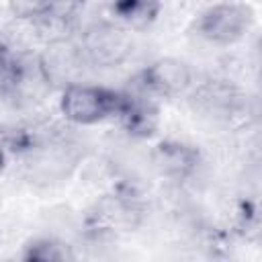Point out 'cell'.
<instances>
[{"mask_svg": "<svg viewBox=\"0 0 262 262\" xmlns=\"http://www.w3.org/2000/svg\"><path fill=\"white\" fill-rule=\"evenodd\" d=\"M145 199L135 182H121L90 205L82 217V235L88 242H106L135 231L145 221Z\"/></svg>", "mask_w": 262, "mask_h": 262, "instance_id": "obj_1", "label": "cell"}, {"mask_svg": "<svg viewBox=\"0 0 262 262\" xmlns=\"http://www.w3.org/2000/svg\"><path fill=\"white\" fill-rule=\"evenodd\" d=\"M23 170L35 186H57L74 176L84 160V147L63 131H49L23 158Z\"/></svg>", "mask_w": 262, "mask_h": 262, "instance_id": "obj_2", "label": "cell"}, {"mask_svg": "<svg viewBox=\"0 0 262 262\" xmlns=\"http://www.w3.org/2000/svg\"><path fill=\"white\" fill-rule=\"evenodd\" d=\"M123 90H115L100 84L74 82L61 88L59 115L63 121L76 127L98 125L106 119H115L121 104Z\"/></svg>", "mask_w": 262, "mask_h": 262, "instance_id": "obj_3", "label": "cell"}, {"mask_svg": "<svg viewBox=\"0 0 262 262\" xmlns=\"http://www.w3.org/2000/svg\"><path fill=\"white\" fill-rule=\"evenodd\" d=\"M133 31L125 29L115 20H96L84 27L78 35V49L86 61V66L94 68H119L125 63L133 49Z\"/></svg>", "mask_w": 262, "mask_h": 262, "instance_id": "obj_4", "label": "cell"}, {"mask_svg": "<svg viewBox=\"0 0 262 262\" xmlns=\"http://www.w3.org/2000/svg\"><path fill=\"white\" fill-rule=\"evenodd\" d=\"M254 20L256 14L250 4L223 0L199 12L194 20V33L211 45L227 47L242 41L254 27Z\"/></svg>", "mask_w": 262, "mask_h": 262, "instance_id": "obj_5", "label": "cell"}, {"mask_svg": "<svg viewBox=\"0 0 262 262\" xmlns=\"http://www.w3.org/2000/svg\"><path fill=\"white\" fill-rule=\"evenodd\" d=\"M194 70L180 57H158L143 66L131 82L133 90H139L151 98H180L194 86Z\"/></svg>", "mask_w": 262, "mask_h": 262, "instance_id": "obj_6", "label": "cell"}, {"mask_svg": "<svg viewBox=\"0 0 262 262\" xmlns=\"http://www.w3.org/2000/svg\"><path fill=\"white\" fill-rule=\"evenodd\" d=\"M188 102L194 113L223 123L239 119L248 108V100L239 88L221 78H209L199 84L194 82L188 92Z\"/></svg>", "mask_w": 262, "mask_h": 262, "instance_id": "obj_7", "label": "cell"}, {"mask_svg": "<svg viewBox=\"0 0 262 262\" xmlns=\"http://www.w3.org/2000/svg\"><path fill=\"white\" fill-rule=\"evenodd\" d=\"M149 162L162 178L182 184L196 176V172L203 166V154L196 145L188 141L168 137L154 145Z\"/></svg>", "mask_w": 262, "mask_h": 262, "instance_id": "obj_8", "label": "cell"}, {"mask_svg": "<svg viewBox=\"0 0 262 262\" xmlns=\"http://www.w3.org/2000/svg\"><path fill=\"white\" fill-rule=\"evenodd\" d=\"M115 119L119 121V127L127 133V137L137 141L151 139L158 133L162 123L158 98H151L133 88L123 90L121 104Z\"/></svg>", "mask_w": 262, "mask_h": 262, "instance_id": "obj_9", "label": "cell"}, {"mask_svg": "<svg viewBox=\"0 0 262 262\" xmlns=\"http://www.w3.org/2000/svg\"><path fill=\"white\" fill-rule=\"evenodd\" d=\"M37 59L51 88H63L68 84L80 82L78 74L86 66L78 49V43H72V41L45 45L43 51L37 53Z\"/></svg>", "mask_w": 262, "mask_h": 262, "instance_id": "obj_10", "label": "cell"}, {"mask_svg": "<svg viewBox=\"0 0 262 262\" xmlns=\"http://www.w3.org/2000/svg\"><path fill=\"white\" fill-rule=\"evenodd\" d=\"M29 25L31 37L39 43L45 45H53V43H63V41H72L76 31H78V14H70V12H61L55 8L45 10L43 14H39L33 20H25Z\"/></svg>", "mask_w": 262, "mask_h": 262, "instance_id": "obj_11", "label": "cell"}, {"mask_svg": "<svg viewBox=\"0 0 262 262\" xmlns=\"http://www.w3.org/2000/svg\"><path fill=\"white\" fill-rule=\"evenodd\" d=\"M162 6L164 0H111V14L129 31H145L158 20Z\"/></svg>", "mask_w": 262, "mask_h": 262, "instance_id": "obj_12", "label": "cell"}, {"mask_svg": "<svg viewBox=\"0 0 262 262\" xmlns=\"http://www.w3.org/2000/svg\"><path fill=\"white\" fill-rule=\"evenodd\" d=\"M20 258L27 262H66L76 260L78 254L72 244L57 235H37L23 246Z\"/></svg>", "mask_w": 262, "mask_h": 262, "instance_id": "obj_13", "label": "cell"}, {"mask_svg": "<svg viewBox=\"0 0 262 262\" xmlns=\"http://www.w3.org/2000/svg\"><path fill=\"white\" fill-rule=\"evenodd\" d=\"M233 231L246 239H252L260 231V213L258 205L254 201H239L235 207V217H233Z\"/></svg>", "mask_w": 262, "mask_h": 262, "instance_id": "obj_14", "label": "cell"}, {"mask_svg": "<svg viewBox=\"0 0 262 262\" xmlns=\"http://www.w3.org/2000/svg\"><path fill=\"white\" fill-rule=\"evenodd\" d=\"M8 8L16 20H33L49 10V0H8Z\"/></svg>", "mask_w": 262, "mask_h": 262, "instance_id": "obj_15", "label": "cell"}, {"mask_svg": "<svg viewBox=\"0 0 262 262\" xmlns=\"http://www.w3.org/2000/svg\"><path fill=\"white\" fill-rule=\"evenodd\" d=\"M12 76H14V51L8 47H0V98L8 96Z\"/></svg>", "mask_w": 262, "mask_h": 262, "instance_id": "obj_16", "label": "cell"}, {"mask_svg": "<svg viewBox=\"0 0 262 262\" xmlns=\"http://www.w3.org/2000/svg\"><path fill=\"white\" fill-rule=\"evenodd\" d=\"M84 4H86V0H49V8L70 12V14H80Z\"/></svg>", "mask_w": 262, "mask_h": 262, "instance_id": "obj_17", "label": "cell"}, {"mask_svg": "<svg viewBox=\"0 0 262 262\" xmlns=\"http://www.w3.org/2000/svg\"><path fill=\"white\" fill-rule=\"evenodd\" d=\"M8 160H10V156H8V154H6V151H4L2 147H0V172H2L4 168H6V164H8Z\"/></svg>", "mask_w": 262, "mask_h": 262, "instance_id": "obj_18", "label": "cell"}]
</instances>
